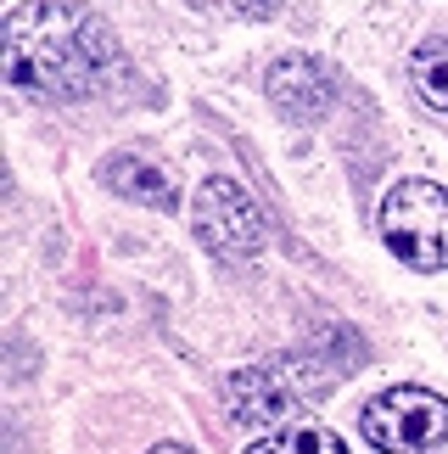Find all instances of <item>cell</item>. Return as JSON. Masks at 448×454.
<instances>
[{"label":"cell","instance_id":"cell-1","mask_svg":"<svg viewBox=\"0 0 448 454\" xmlns=\"http://www.w3.org/2000/svg\"><path fill=\"white\" fill-rule=\"evenodd\" d=\"M118 62V40L79 0H28L6 17V79L45 101L101 90Z\"/></svg>","mask_w":448,"mask_h":454},{"label":"cell","instance_id":"cell-2","mask_svg":"<svg viewBox=\"0 0 448 454\" xmlns=\"http://www.w3.org/2000/svg\"><path fill=\"white\" fill-rule=\"evenodd\" d=\"M336 364L320 354H281L264 364H247L224 381V404L236 421L247 427H286L291 415H303L314 398H325L336 387Z\"/></svg>","mask_w":448,"mask_h":454},{"label":"cell","instance_id":"cell-3","mask_svg":"<svg viewBox=\"0 0 448 454\" xmlns=\"http://www.w3.org/2000/svg\"><path fill=\"white\" fill-rule=\"evenodd\" d=\"M382 236L409 270H448V191L432 180H398L382 202Z\"/></svg>","mask_w":448,"mask_h":454},{"label":"cell","instance_id":"cell-4","mask_svg":"<svg viewBox=\"0 0 448 454\" xmlns=\"http://www.w3.org/2000/svg\"><path fill=\"white\" fill-rule=\"evenodd\" d=\"M359 432L382 454H437L448 443V398L432 387H387L359 410Z\"/></svg>","mask_w":448,"mask_h":454},{"label":"cell","instance_id":"cell-5","mask_svg":"<svg viewBox=\"0 0 448 454\" xmlns=\"http://www.w3.org/2000/svg\"><path fill=\"white\" fill-rule=\"evenodd\" d=\"M191 224H197L202 247L213 258H252V253H264V241H269L264 207H258L252 191H241L236 180H208L202 185L197 207H191Z\"/></svg>","mask_w":448,"mask_h":454},{"label":"cell","instance_id":"cell-6","mask_svg":"<svg viewBox=\"0 0 448 454\" xmlns=\"http://www.w3.org/2000/svg\"><path fill=\"white\" fill-rule=\"evenodd\" d=\"M269 101L297 124H314L331 113V74L314 57H281L269 67Z\"/></svg>","mask_w":448,"mask_h":454},{"label":"cell","instance_id":"cell-7","mask_svg":"<svg viewBox=\"0 0 448 454\" xmlns=\"http://www.w3.org/2000/svg\"><path fill=\"white\" fill-rule=\"evenodd\" d=\"M101 180H107L118 197H135L146 207H180L174 174H168L158 157H146V152H112L107 163H101Z\"/></svg>","mask_w":448,"mask_h":454},{"label":"cell","instance_id":"cell-8","mask_svg":"<svg viewBox=\"0 0 448 454\" xmlns=\"http://www.w3.org/2000/svg\"><path fill=\"white\" fill-rule=\"evenodd\" d=\"M247 454H353V449L342 443L331 427L297 421V427H281V432H274V438H264V443H252Z\"/></svg>","mask_w":448,"mask_h":454},{"label":"cell","instance_id":"cell-9","mask_svg":"<svg viewBox=\"0 0 448 454\" xmlns=\"http://www.w3.org/2000/svg\"><path fill=\"white\" fill-rule=\"evenodd\" d=\"M409 84L421 90V101L448 113V40H426L415 57H409Z\"/></svg>","mask_w":448,"mask_h":454},{"label":"cell","instance_id":"cell-10","mask_svg":"<svg viewBox=\"0 0 448 454\" xmlns=\"http://www.w3.org/2000/svg\"><path fill=\"white\" fill-rule=\"evenodd\" d=\"M224 6L241 17H269V12H281V0H224Z\"/></svg>","mask_w":448,"mask_h":454},{"label":"cell","instance_id":"cell-11","mask_svg":"<svg viewBox=\"0 0 448 454\" xmlns=\"http://www.w3.org/2000/svg\"><path fill=\"white\" fill-rule=\"evenodd\" d=\"M151 454H191V449H180V443H163V449H151Z\"/></svg>","mask_w":448,"mask_h":454}]
</instances>
